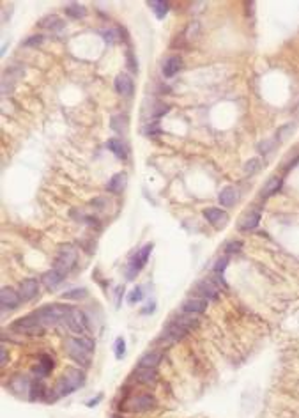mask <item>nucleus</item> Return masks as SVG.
<instances>
[{
  "mask_svg": "<svg viewBox=\"0 0 299 418\" xmlns=\"http://www.w3.org/2000/svg\"><path fill=\"white\" fill-rule=\"evenodd\" d=\"M83 385H85V372H83L82 369L68 367L64 372H62L58 381L55 383L53 390H48V395L44 400H46V402H55V400H58L61 397L71 395L75 390L82 388Z\"/></svg>",
  "mask_w": 299,
  "mask_h": 418,
  "instance_id": "obj_1",
  "label": "nucleus"
},
{
  "mask_svg": "<svg viewBox=\"0 0 299 418\" xmlns=\"http://www.w3.org/2000/svg\"><path fill=\"white\" fill-rule=\"evenodd\" d=\"M94 349H96V342L90 337H71L66 342V351L69 358L82 367H90Z\"/></svg>",
  "mask_w": 299,
  "mask_h": 418,
  "instance_id": "obj_2",
  "label": "nucleus"
},
{
  "mask_svg": "<svg viewBox=\"0 0 299 418\" xmlns=\"http://www.w3.org/2000/svg\"><path fill=\"white\" fill-rule=\"evenodd\" d=\"M69 305H61V303H51V305H44L41 308H37L36 312H32L37 319L41 321V325L44 326H51L57 325V323L64 321L66 316H68Z\"/></svg>",
  "mask_w": 299,
  "mask_h": 418,
  "instance_id": "obj_3",
  "label": "nucleus"
},
{
  "mask_svg": "<svg viewBox=\"0 0 299 418\" xmlns=\"http://www.w3.org/2000/svg\"><path fill=\"white\" fill-rule=\"evenodd\" d=\"M11 330L16 333H20V335L41 337V335H44V332H46V326L41 325L39 319H37L34 314H30V316H25V318L16 319V321L11 325Z\"/></svg>",
  "mask_w": 299,
  "mask_h": 418,
  "instance_id": "obj_4",
  "label": "nucleus"
},
{
  "mask_svg": "<svg viewBox=\"0 0 299 418\" xmlns=\"http://www.w3.org/2000/svg\"><path fill=\"white\" fill-rule=\"evenodd\" d=\"M156 399L151 393H133L130 395L126 400L123 402V409L131 411V413H145V411H151L152 407H156Z\"/></svg>",
  "mask_w": 299,
  "mask_h": 418,
  "instance_id": "obj_5",
  "label": "nucleus"
},
{
  "mask_svg": "<svg viewBox=\"0 0 299 418\" xmlns=\"http://www.w3.org/2000/svg\"><path fill=\"white\" fill-rule=\"evenodd\" d=\"M152 248H154V245H152V243H147V245H144L140 250H137V253L131 257L130 263H128V270H126L128 280H135V277H137V275L144 270V266L147 264V260H149V255H151V252H152Z\"/></svg>",
  "mask_w": 299,
  "mask_h": 418,
  "instance_id": "obj_6",
  "label": "nucleus"
},
{
  "mask_svg": "<svg viewBox=\"0 0 299 418\" xmlns=\"http://www.w3.org/2000/svg\"><path fill=\"white\" fill-rule=\"evenodd\" d=\"M76 257H78V253H76V250L73 248L71 245H66L62 246L61 250H58V255L57 259H55V264H53V270L61 271L64 277H68L69 271L75 268L76 264Z\"/></svg>",
  "mask_w": 299,
  "mask_h": 418,
  "instance_id": "obj_7",
  "label": "nucleus"
},
{
  "mask_svg": "<svg viewBox=\"0 0 299 418\" xmlns=\"http://www.w3.org/2000/svg\"><path fill=\"white\" fill-rule=\"evenodd\" d=\"M64 323L68 325V328L73 333H78V335H82V333H85L89 330V319H87V316L80 308H75V306L69 308Z\"/></svg>",
  "mask_w": 299,
  "mask_h": 418,
  "instance_id": "obj_8",
  "label": "nucleus"
},
{
  "mask_svg": "<svg viewBox=\"0 0 299 418\" xmlns=\"http://www.w3.org/2000/svg\"><path fill=\"white\" fill-rule=\"evenodd\" d=\"M191 291H193L198 298L206 299V301H216V299L220 298V287H218L211 278L198 280L197 284L191 287Z\"/></svg>",
  "mask_w": 299,
  "mask_h": 418,
  "instance_id": "obj_9",
  "label": "nucleus"
},
{
  "mask_svg": "<svg viewBox=\"0 0 299 418\" xmlns=\"http://www.w3.org/2000/svg\"><path fill=\"white\" fill-rule=\"evenodd\" d=\"M20 301V292H16L13 287H2L0 291V305H2V310H15L18 308Z\"/></svg>",
  "mask_w": 299,
  "mask_h": 418,
  "instance_id": "obj_10",
  "label": "nucleus"
},
{
  "mask_svg": "<svg viewBox=\"0 0 299 418\" xmlns=\"http://www.w3.org/2000/svg\"><path fill=\"white\" fill-rule=\"evenodd\" d=\"M20 298L22 301H30L39 294V282L36 278H25L20 282Z\"/></svg>",
  "mask_w": 299,
  "mask_h": 418,
  "instance_id": "obj_11",
  "label": "nucleus"
},
{
  "mask_svg": "<svg viewBox=\"0 0 299 418\" xmlns=\"http://www.w3.org/2000/svg\"><path fill=\"white\" fill-rule=\"evenodd\" d=\"M204 218L209 222L211 225H214L216 229H223L228 222V215L225 211L218 207H207L204 209Z\"/></svg>",
  "mask_w": 299,
  "mask_h": 418,
  "instance_id": "obj_12",
  "label": "nucleus"
},
{
  "mask_svg": "<svg viewBox=\"0 0 299 418\" xmlns=\"http://www.w3.org/2000/svg\"><path fill=\"white\" fill-rule=\"evenodd\" d=\"M133 379L140 385H154L158 381V372L156 369H145V367H137L133 374Z\"/></svg>",
  "mask_w": 299,
  "mask_h": 418,
  "instance_id": "obj_13",
  "label": "nucleus"
},
{
  "mask_svg": "<svg viewBox=\"0 0 299 418\" xmlns=\"http://www.w3.org/2000/svg\"><path fill=\"white\" fill-rule=\"evenodd\" d=\"M32 371L37 378L44 379L51 371H53V358H51L50 354H41L39 360H37V365L32 369Z\"/></svg>",
  "mask_w": 299,
  "mask_h": 418,
  "instance_id": "obj_14",
  "label": "nucleus"
},
{
  "mask_svg": "<svg viewBox=\"0 0 299 418\" xmlns=\"http://www.w3.org/2000/svg\"><path fill=\"white\" fill-rule=\"evenodd\" d=\"M64 275L61 273V271H57V270H53L51 268L50 271H46V273L41 277V282H43V285L48 289V291H53V289H57L58 285L64 282Z\"/></svg>",
  "mask_w": 299,
  "mask_h": 418,
  "instance_id": "obj_15",
  "label": "nucleus"
},
{
  "mask_svg": "<svg viewBox=\"0 0 299 418\" xmlns=\"http://www.w3.org/2000/svg\"><path fill=\"white\" fill-rule=\"evenodd\" d=\"M163 360V351H147L145 354H142V358L138 360V367L145 369H156Z\"/></svg>",
  "mask_w": 299,
  "mask_h": 418,
  "instance_id": "obj_16",
  "label": "nucleus"
},
{
  "mask_svg": "<svg viewBox=\"0 0 299 418\" xmlns=\"http://www.w3.org/2000/svg\"><path fill=\"white\" fill-rule=\"evenodd\" d=\"M259 222H260V211L252 209V211H246V213L241 217V220H239V229H241V231H252V229H255L257 225H259Z\"/></svg>",
  "mask_w": 299,
  "mask_h": 418,
  "instance_id": "obj_17",
  "label": "nucleus"
},
{
  "mask_svg": "<svg viewBox=\"0 0 299 418\" xmlns=\"http://www.w3.org/2000/svg\"><path fill=\"white\" fill-rule=\"evenodd\" d=\"M207 310V301L202 298H190L183 303V312L188 314H204Z\"/></svg>",
  "mask_w": 299,
  "mask_h": 418,
  "instance_id": "obj_18",
  "label": "nucleus"
},
{
  "mask_svg": "<svg viewBox=\"0 0 299 418\" xmlns=\"http://www.w3.org/2000/svg\"><path fill=\"white\" fill-rule=\"evenodd\" d=\"M115 90L119 94H123V96H131L133 94V80L130 78L128 75H124V73H121V75H117L115 78Z\"/></svg>",
  "mask_w": 299,
  "mask_h": 418,
  "instance_id": "obj_19",
  "label": "nucleus"
},
{
  "mask_svg": "<svg viewBox=\"0 0 299 418\" xmlns=\"http://www.w3.org/2000/svg\"><path fill=\"white\" fill-rule=\"evenodd\" d=\"M30 385H32V381H30L27 376H15V378L9 381V388H11V392H15V393L30 392Z\"/></svg>",
  "mask_w": 299,
  "mask_h": 418,
  "instance_id": "obj_20",
  "label": "nucleus"
},
{
  "mask_svg": "<svg viewBox=\"0 0 299 418\" xmlns=\"http://www.w3.org/2000/svg\"><path fill=\"white\" fill-rule=\"evenodd\" d=\"M30 400H43V399H46V395H48V390H46V386H44V383H43V379L41 378H36L32 381V385H30Z\"/></svg>",
  "mask_w": 299,
  "mask_h": 418,
  "instance_id": "obj_21",
  "label": "nucleus"
},
{
  "mask_svg": "<svg viewBox=\"0 0 299 418\" xmlns=\"http://www.w3.org/2000/svg\"><path fill=\"white\" fill-rule=\"evenodd\" d=\"M181 68H183V59L173 55V57L166 59L165 64H163V75H165L166 78H172L175 73H179Z\"/></svg>",
  "mask_w": 299,
  "mask_h": 418,
  "instance_id": "obj_22",
  "label": "nucleus"
},
{
  "mask_svg": "<svg viewBox=\"0 0 299 418\" xmlns=\"http://www.w3.org/2000/svg\"><path fill=\"white\" fill-rule=\"evenodd\" d=\"M126 177L128 176L124 172L115 174V176L108 181V184H106V190H108L110 193H117V195L123 193L124 186H126Z\"/></svg>",
  "mask_w": 299,
  "mask_h": 418,
  "instance_id": "obj_23",
  "label": "nucleus"
},
{
  "mask_svg": "<svg viewBox=\"0 0 299 418\" xmlns=\"http://www.w3.org/2000/svg\"><path fill=\"white\" fill-rule=\"evenodd\" d=\"M64 25H66V23L62 22V20L58 18L57 15H50V16H46V18H43L39 22V27L51 30V32H58V30L64 29Z\"/></svg>",
  "mask_w": 299,
  "mask_h": 418,
  "instance_id": "obj_24",
  "label": "nucleus"
},
{
  "mask_svg": "<svg viewBox=\"0 0 299 418\" xmlns=\"http://www.w3.org/2000/svg\"><path fill=\"white\" fill-rule=\"evenodd\" d=\"M218 198H220V204L223 205V207H230V205H234L235 200H237V191H235V188L227 186L220 191Z\"/></svg>",
  "mask_w": 299,
  "mask_h": 418,
  "instance_id": "obj_25",
  "label": "nucleus"
},
{
  "mask_svg": "<svg viewBox=\"0 0 299 418\" xmlns=\"http://www.w3.org/2000/svg\"><path fill=\"white\" fill-rule=\"evenodd\" d=\"M106 145H108V149L117 156V158H121V160H126L128 158L126 145L123 144V140H121V138H117V137L110 138V140L106 142Z\"/></svg>",
  "mask_w": 299,
  "mask_h": 418,
  "instance_id": "obj_26",
  "label": "nucleus"
},
{
  "mask_svg": "<svg viewBox=\"0 0 299 418\" xmlns=\"http://www.w3.org/2000/svg\"><path fill=\"white\" fill-rule=\"evenodd\" d=\"M281 183H283V179H281L280 176L269 177V179H267V183L262 186V195H264V197H269V195L278 193V190L281 188Z\"/></svg>",
  "mask_w": 299,
  "mask_h": 418,
  "instance_id": "obj_27",
  "label": "nucleus"
},
{
  "mask_svg": "<svg viewBox=\"0 0 299 418\" xmlns=\"http://www.w3.org/2000/svg\"><path fill=\"white\" fill-rule=\"evenodd\" d=\"M147 6L152 9V13H154L158 20L165 18L166 13H168V9H170L168 2H163V0H151V2H147Z\"/></svg>",
  "mask_w": 299,
  "mask_h": 418,
  "instance_id": "obj_28",
  "label": "nucleus"
},
{
  "mask_svg": "<svg viewBox=\"0 0 299 418\" xmlns=\"http://www.w3.org/2000/svg\"><path fill=\"white\" fill-rule=\"evenodd\" d=\"M64 11H66V15H68L69 18H73V20L85 18V15H87L85 6H80V4H68L64 8Z\"/></svg>",
  "mask_w": 299,
  "mask_h": 418,
  "instance_id": "obj_29",
  "label": "nucleus"
},
{
  "mask_svg": "<svg viewBox=\"0 0 299 418\" xmlns=\"http://www.w3.org/2000/svg\"><path fill=\"white\" fill-rule=\"evenodd\" d=\"M112 130L117 131V133H123V131L128 130V117L126 116H115L112 117Z\"/></svg>",
  "mask_w": 299,
  "mask_h": 418,
  "instance_id": "obj_30",
  "label": "nucleus"
},
{
  "mask_svg": "<svg viewBox=\"0 0 299 418\" xmlns=\"http://www.w3.org/2000/svg\"><path fill=\"white\" fill-rule=\"evenodd\" d=\"M294 130H295V124H292V123L281 126L280 130H278V133H276V142H285L292 133H294Z\"/></svg>",
  "mask_w": 299,
  "mask_h": 418,
  "instance_id": "obj_31",
  "label": "nucleus"
},
{
  "mask_svg": "<svg viewBox=\"0 0 299 418\" xmlns=\"http://www.w3.org/2000/svg\"><path fill=\"white\" fill-rule=\"evenodd\" d=\"M142 298H144V289H142L140 285H137V287L131 289V292L128 294V303H130V305H135V303H140Z\"/></svg>",
  "mask_w": 299,
  "mask_h": 418,
  "instance_id": "obj_32",
  "label": "nucleus"
},
{
  "mask_svg": "<svg viewBox=\"0 0 299 418\" xmlns=\"http://www.w3.org/2000/svg\"><path fill=\"white\" fill-rule=\"evenodd\" d=\"M87 296V289L82 287V289H73V291H68L62 294V298L64 299H82Z\"/></svg>",
  "mask_w": 299,
  "mask_h": 418,
  "instance_id": "obj_33",
  "label": "nucleus"
},
{
  "mask_svg": "<svg viewBox=\"0 0 299 418\" xmlns=\"http://www.w3.org/2000/svg\"><path fill=\"white\" fill-rule=\"evenodd\" d=\"M124 354H126V342H124L123 337L115 340V358L117 360H123Z\"/></svg>",
  "mask_w": 299,
  "mask_h": 418,
  "instance_id": "obj_34",
  "label": "nucleus"
},
{
  "mask_svg": "<svg viewBox=\"0 0 299 418\" xmlns=\"http://www.w3.org/2000/svg\"><path fill=\"white\" fill-rule=\"evenodd\" d=\"M227 264H228V257H221V259H218L216 266H214V275L216 277H220V275H223V271L227 270Z\"/></svg>",
  "mask_w": 299,
  "mask_h": 418,
  "instance_id": "obj_35",
  "label": "nucleus"
},
{
  "mask_svg": "<svg viewBox=\"0 0 299 418\" xmlns=\"http://www.w3.org/2000/svg\"><path fill=\"white\" fill-rule=\"evenodd\" d=\"M144 133L147 135V137H154V135L161 133V128H159L158 123H149L147 126L144 128Z\"/></svg>",
  "mask_w": 299,
  "mask_h": 418,
  "instance_id": "obj_36",
  "label": "nucleus"
},
{
  "mask_svg": "<svg viewBox=\"0 0 299 418\" xmlns=\"http://www.w3.org/2000/svg\"><path fill=\"white\" fill-rule=\"evenodd\" d=\"M170 110V107L168 104H165V103H156L154 104V110H152V117H161V116H165L166 112Z\"/></svg>",
  "mask_w": 299,
  "mask_h": 418,
  "instance_id": "obj_37",
  "label": "nucleus"
},
{
  "mask_svg": "<svg viewBox=\"0 0 299 418\" xmlns=\"http://www.w3.org/2000/svg\"><path fill=\"white\" fill-rule=\"evenodd\" d=\"M259 169H260V160H257V158L250 160V162L245 165V172L246 174H255Z\"/></svg>",
  "mask_w": 299,
  "mask_h": 418,
  "instance_id": "obj_38",
  "label": "nucleus"
},
{
  "mask_svg": "<svg viewBox=\"0 0 299 418\" xmlns=\"http://www.w3.org/2000/svg\"><path fill=\"white\" fill-rule=\"evenodd\" d=\"M241 248H243V241H235V239H232V241H228L227 245H225V252H228V253H235Z\"/></svg>",
  "mask_w": 299,
  "mask_h": 418,
  "instance_id": "obj_39",
  "label": "nucleus"
},
{
  "mask_svg": "<svg viewBox=\"0 0 299 418\" xmlns=\"http://www.w3.org/2000/svg\"><path fill=\"white\" fill-rule=\"evenodd\" d=\"M43 41H44V36L37 34V36H30L29 39L23 43V46H39V44H43Z\"/></svg>",
  "mask_w": 299,
  "mask_h": 418,
  "instance_id": "obj_40",
  "label": "nucleus"
},
{
  "mask_svg": "<svg viewBox=\"0 0 299 418\" xmlns=\"http://www.w3.org/2000/svg\"><path fill=\"white\" fill-rule=\"evenodd\" d=\"M197 32H198V23L191 22L190 25H188V29L184 30V37H186V39H191V37L197 36Z\"/></svg>",
  "mask_w": 299,
  "mask_h": 418,
  "instance_id": "obj_41",
  "label": "nucleus"
},
{
  "mask_svg": "<svg viewBox=\"0 0 299 418\" xmlns=\"http://www.w3.org/2000/svg\"><path fill=\"white\" fill-rule=\"evenodd\" d=\"M126 61H128V68H130L131 71H135V73H137V71H138V62L135 61L133 51H131V50H128V51H126Z\"/></svg>",
  "mask_w": 299,
  "mask_h": 418,
  "instance_id": "obj_42",
  "label": "nucleus"
},
{
  "mask_svg": "<svg viewBox=\"0 0 299 418\" xmlns=\"http://www.w3.org/2000/svg\"><path fill=\"white\" fill-rule=\"evenodd\" d=\"M8 363H9V353H8V349H6V347H2V349H0V365H2V367H6Z\"/></svg>",
  "mask_w": 299,
  "mask_h": 418,
  "instance_id": "obj_43",
  "label": "nucleus"
},
{
  "mask_svg": "<svg viewBox=\"0 0 299 418\" xmlns=\"http://www.w3.org/2000/svg\"><path fill=\"white\" fill-rule=\"evenodd\" d=\"M105 39L108 43H115L119 39V30H110V32H105Z\"/></svg>",
  "mask_w": 299,
  "mask_h": 418,
  "instance_id": "obj_44",
  "label": "nucleus"
},
{
  "mask_svg": "<svg viewBox=\"0 0 299 418\" xmlns=\"http://www.w3.org/2000/svg\"><path fill=\"white\" fill-rule=\"evenodd\" d=\"M274 147V142H264V144L259 145L260 152H264V154H267V152H271V149Z\"/></svg>",
  "mask_w": 299,
  "mask_h": 418,
  "instance_id": "obj_45",
  "label": "nucleus"
},
{
  "mask_svg": "<svg viewBox=\"0 0 299 418\" xmlns=\"http://www.w3.org/2000/svg\"><path fill=\"white\" fill-rule=\"evenodd\" d=\"M101 400H103V395H101V393H99V395H97L96 399H90L89 402H87V407H94V406H97V404L101 402Z\"/></svg>",
  "mask_w": 299,
  "mask_h": 418,
  "instance_id": "obj_46",
  "label": "nucleus"
},
{
  "mask_svg": "<svg viewBox=\"0 0 299 418\" xmlns=\"http://www.w3.org/2000/svg\"><path fill=\"white\" fill-rule=\"evenodd\" d=\"M145 306H147V308L142 310V314H149V312H154V310H156V303H154V301H152V303H147Z\"/></svg>",
  "mask_w": 299,
  "mask_h": 418,
  "instance_id": "obj_47",
  "label": "nucleus"
},
{
  "mask_svg": "<svg viewBox=\"0 0 299 418\" xmlns=\"http://www.w3.org/2000/svg\"><path fill=\"white\" fill-rule=\"evenodd\" d=\"M112 418H121V416H117V414H113V416H112Z\"/></svg>",
  "mask_w": 299,
  "mask_h": 418,
  "instance_id": "obj_48",
  "label": "nucleus"
}]
</instances>
